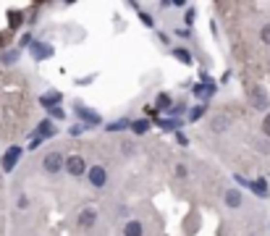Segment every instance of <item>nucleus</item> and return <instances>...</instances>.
<instances>
[{"instance_id":"nucleus-1","label":"nucleus","mask_w":270,"mask_h":236,"mask_svg":"<svg viewBox=\"0 0 270 236\" xmlns=\"http://www.w3.org/2000/svg\"><path fill=\"white\" fill-rule=\"evenodd\" d=\"M87 178H89V184H92V187L102 189L108 184V171L102 168V165H92V168L87 171Z\"/></svg>"},{"instance_id":"nucleus-2","label":"nucleus","mask_w":270,"mask_h":236,"mask_svg":"<svg viewBox=\"0 0 270 236\" xmlns=\"http://www.w3.org/2000/svg\"><path fill=\"white\" fill-rule=\"evenodd\" d=\"M63 165H66V160H63L61 152H50V155L42 160V168L48 171V173H58V171H61Z\"/></svg>"},{"instance_id":"nucleus-3","label":"nucleus","mask_w":270,"mask_h":236,"mask_svg":"<svg viewBox=\"0 0 270 236\" xmlns=\"http://www.w3.org/2000/svg\"><path fill=\"white\" fill-rule=\"evenodd\" d=\"M66 171L71 176H81L87 171V163H84V157H79V155H71V157H66Z\"/></svg>"},{"instance_id":"nucleus-4","label":"nucleus","mask_w":270,"mask_h":236,"mask_svg":"<svg viewBox=\"0 0 270 236\" xmlns=\"http://www.w3.org/2000/svg\"><path fill=\"white\" fill-rule=\"evenodd\" d=\"M18 157H21V147H11L3 155V171H5V173H11V171H14V165H16Z\"/></svg>"},{"instance_id":"nucleus-5","label":"nucleus","mask_w":270,"mask_h":236,"mask_svg":"<svg viewBox=\"0 0 270 236\" xmlns=\"http://www.w3.org/2000/svg\"><path fill=\"white\" fill-rule=\"evenodd\" d=\"M252 105L257 108V110H265V108L270 105V103H268V92H265L262 87H254V89H252Z\"/></svg>"},{"instance_id":"nucleus-6","label":"nucleus","mask_w":270,"mask_h":236,"mask_svg":"<svg viewBox=\"0 0 270 236\" xmlns=\"http://www.w3.org/2000/svg\"><path fill=\"white\" fill-rule=\"evenodd\" d=\"M95 220H97V213H95V210H84V213L79 215V228H92Z\"/></svg>"},{"instance_id":"nucleus-7","label":"nucleus","mask_w":270,"mask_h":236,"mask_svg":"<svg viewBox=\"0 0 270 236\" xmlns=\"http://www.w3.org/2000/svg\"><path fill=\"white\" fill-rule=\"evenodd\" d=\"M249 189H252L254 194H260V197H268V194H270V189H268V181H265V178H257V181H252V184H249Z\"/></svg>"},{"instance_id":"nucleus-8","label":"nucleus","mask_w":270,"mask_h":236,"mask_svg":"<svg viewBox=\"0 0 270 236\" xmlns=\"http://www.w3.org/2000/svg\"><path fill=\"white\" fill-rule=\"evenodd\" d=\"M142 231H144V228H142V223H139V220H128L124 226V236H142Z\"/></svg>"},{"instance_id":"nucleus-9","label":"nucleus","mask_w":270,"mask_h":236,"mask_svg":"<svg viewBox=\"0 0 270 236\" xmlns=\"http://www.w3.org/2000/svg\"><path fill=\"white\" fill-rule=\"evenodd\" d=\"M226 205L228 207H241V194L236 189H228L226 192Z\"/></svg>"},{"instance_id":"nucleus-10","label":"nucleus","mask_w":270,"mask_h":236,"mask_svg":"<svg viewBox=\"0 0 270 236\" xmlns=\"http://www.w3.org/2000/svg\"><path fill=\"white\" fill-rule=\"evenodd\" d=\"M76 113H79V116L81 118H84V121H89V126H92V124H100V116H97V113H92V110H87V108H76Z\"/></svg>"},{"instance_id":"nucleus-11","label":"nucleus","mask_w":270,"mask_h":236,"mask_svg":"<svg viewBox=\"0 0 270 236\" xmlns=\"http://www.w3.org/2000/svg\"><path fill=\"white\" fill-rule=\"evenodd\" d=\"M58 100H61V94L53 92V94H42V100H40V103H42L45 108H53V105L58 103Z\"/></svg>"},{"instance_id":"nucleus-12","label":"nucleus","mask_w":270,"mask_h":236,"mask_svg":"<svg viewBox=\"0 0 270 236\" xmlns=\"http://www.w3.org/2000/svg\"><path fill=\"white\" fill-rule=\"evenodd\" d=\"M53 53V47H48V45H34V55L37 58H45V55Z\"/></svg>"},{"instance_id":"nucleus-13","label":"nucleus","mask_w":270,"mask_h":236,"mask_svg":"<svg viewBox=\"0 0 270 236\" xmlns=\"http://www.w3.org/2000/svg\"><path fill=\"white\" fill-rule=\"evenodd\" d=\"M131 121H115V124H108V131H121V129H128Z\"/></svg>"},{"instance_id":"nucleus-14","label":"nucleus","mask_w":270,"mask_h":236,"mask_svg":"<svg viewBox=\"0 0 270 236\" xmlns=\"http://www.w3.org/2000/svg\"><path fill=\"white\" fill-rule=\"evenodd\" d=\"M131 129L137 131V134H144L147 129H150V124H147V121H134V124H131Z\"/></svg>"},{"instance_id":"nucleus-15","label":"nucleus","mask_w":270,"mask_h":236,"mask_svg":"<svg viewBox=\"0 0 270 236\" xmlns=\"http://www.w3.org/2000/svg\"><path fill=\"white\" fill-rule=\"evenodd\" d=\"M173 55H176V58L181 61V63H191V55L186 53V50H173Z\"/></svg>"},{"instance_id":"nucleus-16","label":"nucleus","mask_w":270,"mask_h":236,"mask_svg":"<svg viewBox=\"0 0 270 236\" xmlns=\"http://www.w3.org/2000/svg\"><path fill=\"white\" fill-rule=\"evenodd\" d=\"M260 40L265 42V45H270V24H265V27L260 29Z\"/></svg>"},{"instance_id":"nucleus-17","label":"nucleus","mask_w":270,"mask_h":236,"mask_svg":"<svg viewBox=\"0 0 270 236\" xmlns=\"http://www.w3.org/2000/svg\"><path fill=\"white\" fill-rule=\"evenodd\" d=\"M8 18H11V27H18V24H21V14H18V11H11V14H8Z\"/></svg>"},{"instance_id":"nucleus-18","label":"nucleus","mask_w":270,"mask_h":236,"mask_svg":"<svg viewBox=\"0 0 270 236\" xmlns=\"http://www.w3.org/2000/svg\"><path fill=\"white\" fill-rule=\"evenodd\" d=\"M158 108H171V100H168V94H160V97H158Z\"/></svg>"},{"instance_id":"nucleus-19","label":"nucleus","mask_w":270,"mask_h":236,"mask_svg":"<svg viewBox=\"0 0 270 236\" xmlns=\"http://www.w3.org/2000/svg\"><path fill=\"white\" fill-rule=\"evenodd\" d=\"M262 131H265V137H270V113L265 116V121H262Z\"/></svg>"},{"instance_id":"nucleus-20","label":"nucleus","mask_w":270,"mask_h":236,"mask_svg":"<svg viewBox=\"0 0 270 236\" xmlns=\"http://www.w3.org/2000/svg\"><path fill=\"white\" fill-rule=\"evenodd\" d=\"M40 134H45V137H53L55 129H53V126H40Z\"/></svg>"},{"instance_id":"nucleus-21","label":"nucleus","mask_w":270,"mask_h":236,"mask_svg":"<svg viewBox=\"0 0 270 236\" xmlns=\"http://www.w3.org/2000/svg\"><path fill=\"white\" fill-rule=\"evenodd\" d=\"M3 61H5V63H14V61H16V53H5Z\"/></svg>"},{"instance_id":"nucleus-22","label":"nucleus","mask_w":270,"mask_h":236,"mask_svg":"<svg viewBox=\"0 0 270 236\" xmlns=\"http://www.w3.org/2000/svg\"><path fill=\"white\" fill-rule=\"evenodd\" d=\"M202 110H205V108H194V110H191V121H194V118H199V116H202Z\"/></svg>"}]
</instances>
